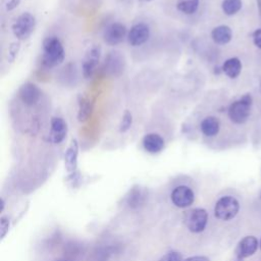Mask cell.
<instances>
[{"label": "cell", "mask_w": 261, "mask_h": 261, "mask_svg": "<svg viewBox=\"0 0 261 261\" xmlns=\"http://www.w3.org/2000/svg\"><path fill=\"white\" fill-rule=\"evenodd\" d=\"M44 54L42 62L47 67L59 65L64 60V49L61 42L56 37H49L43 42Z\"/></svg>", "instance_id": "obj_1"}, {"label": "cell", "mask_w": 261, "mask_h": 261, "mask_svg": "<svg viewBox=\"0 0 261 261\" xmlns=\"http://www.w3.org/2000/svg\"><path fill=\"white\" fill-rule=\"evenodd\" d=\"M253 99L250 94H245L239 100L232 102L227 110L229 119L237 124L246 122L251 113Z\"/></svg>", "instance_id": "obj_2"}, {"label": "cell", "mask_w": 261, "mask_h": 261, "mask_svg": "<svg viewBox=\"0 0 261 261\" xmlns=\"http://www.w3.org/2000/svg\"><path fill=\"white\" fill-rule=\"evenodd\" d=\"M240 204L238 200L231 196L221 197L215 204L214 214L220 220H230L239 212Z\"/></svg>", "instance_id": "obj_3"}, {"label": "cell", "mask_w": 261, "mask_h": 261, "mask_svg": "<svg viewBox=\"0 0 261 261\" xmlns=\"http://www.w3.org/2000/svg\"><path fill=\"white\" fill-rule=\"evenodd\" d=\"M208 221V213L205 209L195 208L185 212L184 222L192 232H201L205 229Z\"/></svg>", "instance_id": "obj_4"}, {"label": "cell", "mask_w": 261, "mask_h": 261, "mask_svg": "<svg viewBox=\"0 0 261 261\" xmlns=\"http://www.w3.org/2000/svg\"><path fill=\"white\" fill-rule=\"evenodd\" d=\"M35 17L29 13L24 12L20 14L12 24V33L18 40L28 39L35 29Z\"/></svg>", "instance_id": "obj_5"}, {"label": "cell", "mask_w": 261, "mask_h": 261, "mask_svg": "<svg viewBox=\"0 0 261 261\" xmlns=\"http://www.w3.org/2000/svg\"><path fill=\"white\" fill-rule=\"evenodd\" d=\"M100 55H101V48L98 45L93 46L87 52L83 62V74L86 79H90L93 76L96 70V67L99 63Z\"/></svg>", "instance_id": "obj_6"}, {"label": "cell", "mask_w": 261, "mask_h": 261, "mask_svg": "<svg viewBox=\"0 0 261 261\" xmlns=\"http://www.w3.org/2000/svg\"><path fill=\"white\" fill-rule=\"evenodd\" d=\"M126 36V28L120 22H113L109 24L103 34L104 41L108 45H117L123 41Z\"/></svg>", "instance_id": "obj_7"}, {"label": "cell", "mask_w": 261, "mask_h": 261, "mask_svg": "<svg viewBox=\"0 0 261 261\" xmlns=\"http://www.w3.org/2000/svg\"><path fill=\"white\" fill-rule=\"evenodd\" d=\"M194 192L187 186H178L171 193L172 203L179 208H186L194 202Z\"/></svg>", "instance_id": "obj_8"}, {"label": "cell", "mask_w": 261, "mask_h": 261, "mask_svg": "<svg viewBox=\"0 0 261 261\" xmlns=\"http://www.w3.org/2000/svg\"><path fill=\"white\" fill-rule=\"evenodd\" d=\"M150 37V29L145 23H137L132 27L127 34V41L129 45L137 47L143 45L148 41Z\"/></svg>", "instance_id": "obj_9"}, {"label": "cell", "mask_w": 261, "mask_h": 261, "mask_svg": "<svg viewBox=\"0 0 261 261\" xmlns=\"http://www.w3.org/2000/svg\"><path fill=\"white\" fill-rule=\"evenodd\" d=\"M18 95H19L20 100L25 105L32 106V105H35L39 101L41 93H40L39 88L35 84L25 83L19 88Z\"/></svg>", "instance_id": "obj_10"}, {"label": "cell", "mask_w": 261, "mask_h": 261, "mask_svg": "<svg viewBox=\"0 0 261 261\" xmlns=\"http://www.w3.org/2000/svg\"><path fill=\"white\" fill-rule=\"evenodd\" d=\"M67 133L66 122L61 117H53L51 119V129L49 133V141L53 144L61 143Z\"/></svg>", "instance_id": "obj_11"}, {"label": "cell", "mask_w": 261, "mask_h": 261, "mask_svg": "<svg viewBox=\"0 0 261 261\" xmlns=\"http://www.w3.org/2000/svg\"><path fill=\"white\" fill-rule=\"evenodd\" d=\"M258 248V241L253 236L245 237L240 241L236 248V255L237 258L244 259L246 257H249L253 255Z\"/></svg>", "instance_id": "obj_12"}, {"label": "cell", "mask_w": 261, "mask_h": 261, "mask_svg": "<svg viewBox=\"0 0 261 261\" xmlns=\"http://www.w3.org/2000/svg\"><path fill=\"white\" fill-rule=\"evenodd\" d=\"M143 146L147 152L156 154L164 148V140L158 134H148L143 139Z\"/></svg>", "instance_id": "obj_13"}, {"label": "cell", "mask_w": 261, "mask_h": 261, "mask_svg": "<svg viewBox=\"0 0 261 261\" xmlns=\"http://www.w3.org/2000/svg\"><path fill=\"white\" fill-rule=\"evenodd\" d=\"M79 145L76 140H72L64 154V165L68 172H74L77 166Z\"/></svg>", "instance_id": "obj_14"}, {"label": "cell", "mask_w": 261, "mask_h": 261, "mask_svg": "<svg viewBox=\"0 0 261 261\" xmlns=\"http://www.w3.org/2000/svg\"><path fill=\"white\" fill-rule=\"evenodd\" d=\"M212 40L218 45H225L230 42L232 38V32L229 27L221 24L214 28L211 32Z\"/></svg>", "instance_id": "obj_15"}, {"label": "cell", "mask_w": 261, "mask_h": 261, "mask_svg": "<svg viewBox=\"0 0 261 261\" xmlns=\"http://www.w3.org/2000/svg\"><path fill=\"white\" fill-rule=\"evenodd\" d=\"M222 71L225 73L226 76L230 79L238 77L242 71L241 60L237 57H231L226 59L222 65Z\"/></svg>", "instance_id": "obj_16"}, {"label": "cell", "mask_w": 261, "mask_h": 261, "mask_svg": "<svg viewBox=\"0 0 261 261\" xmlns=\"http://www.w3.org/2000/svg\"><path fill=\"white\" fill-rule=\"evenodd\" d=\"M201 130L206 137H214L220 128L219 120L215 116H207L201 122Z\"/></svg>", "instance_id": "obj_17"}, {"label": "cell", "mask_w": 261, "mask_h": 261, "mask_svg": "<svg viewBox=\"0 0 261 261\" xmlns=\"http://www.w3.org/2000/svg\"><path fill=\"white\" fill-rule=\"evenodd\" d=\"M92 110H93V102L88 98H84V97L80 98L77 120L81 122L86 121L92 114Z\"/></svg>", "instance_id": "obj_18"}, {"label": "cell", "mask_w": 261, "mask_h": 261, "mask_svg": "<svg viewBox=\"0 0 261 261\" xmlns=\"http://www.w3.org/2000/svg\"><path fill=\"white\" fill-rule=\"evenodd\" d=\"M199 0H177L176 8L185 14H193L198 10Z\"/></svg>", "instance_id": "obj_19"}, {"label": "cell", "mask_w": 261, "mask_h": 261, "mask_svg": "<svg viewBox=\"0 0 261 261\" xmlns=\"http://www.w3.org/2000/svg\"><path fill=\"white\" fill-rule=\"evenodd\" d=\"M222 10L226 15H233L242 8V0H223Z\"/></svg>", "instance_id": "obj_20"}, {"label": "cell", "mask_w": 261, "mask_h": 261, "mask_svg": "<svg viewBox=\"0 0 261 261\" xmlns=\"http://www.w3.org/2000/svg\"><path fill=\"white\" fill-rule=\"evenodd\" d=\"M144 198H145V194L140 189H134L130 192L129 196L127 197V204L132 208H136L141 204H143Z\"/></svg>", "instance_id": "obj_21"}, {"label": "cell", "mask_w": 261, "mask_h": 261, "mask_svg": "<svg viewBox=\"0 0 261 261\" xmlns=\"http://www.w3.org/2000/svg\"><path fill=\"white\" fill-rule=\"evenodd\" d=\"M132 123H133V115L128 110H125L123 115H122V119L120 121V124H119V132L120 133H125L126 130H128L130 128Z\"/></svg>", "instance_id": "obj_22"}, {"label": "cell", "mask_w": 261, "mask_h": 261, "mask_svg": "<svg viewBox=\"0 0 261 261\" xmlns=\"http://www.w3.org/2000/svg\"><path fill=\"white\" fill-rule=\"evenodd\" d=\"M159 261H182V260H181V255L178 252L172 251L165 254L163 257H161Z\"/></svg>", "instance_id": "obj_23"}, {"label": "cell", "mask_w": 261, "mask_h": 261, "mask_svg": "<svg viewBox=\"0 0 261 261\" xmlns=\"http://www.w3.org/2000/svg\"><path fill=\"white\" fill-rule=\"evenodd\" d=\"M19 50V43H12L8 50V58L10 61H13L17 55V52Z\"/></svg>", "instance_id": "obj_24"}, {"label": "cell", "mask_w": 261, "mask_h": 261, "mask_svg": "<svg viewBox=\"0 0 261 261\" xmlns=\"http://www.w3.org/2000/svg\"><path fill=\"white\" fill-rule=\"evenodd\" d=\"M9 229V220L6 217H1L0 220V232H1V239L5 237Z\"/></svg>", "instance_id": "obj_25"}, {"label": "cell", "mask_w": 261, "mask_h": 261, "mask_svg": "<svg viewBox=\"0 0 261 261\" xmlns=\"http://www.w3.org/2000/svg\"><path fill=\"white\" fill-rule=\"evenodd\" d=\"M253 42H254V45L256 47H258L259 49H261V29H258L256 30L254 33H253Z\"/></svg>", "instance_id": "obj_26"}, {"label": "cell", "mask_w": 261, "mask_h": 261, "mask_svg": "<svg viewBox=\"0 0 261 261\" xmlns=\"http://www.w3.org/2000/svg\"><path fill=\"white\" fill-rule=\"evenodd\" d=\"M184 261H209V259L205 256H192Z\"/></svg>", "instance_id": "obj_27"}, {"label": "cell", "mask_w": 261, "mask_h": 261, "mask_svg": "<svg viewBox=\"0 0 261 261\" xmlns=\"http://www.w3.org/2000/svg\"><path fill=\"white\" fill-rule=\"evenodd\" d=\"M19 3V0H10L9 2H7L6 4V9L7 10H11L13 8H15Z\"/></svg>", "instance_id": "obj_28"}, {"label": "cell", "mask_w": 261, "mask_h": 261, "mask_svg": "<svg viewBox=\"0 0 261 261\" xmlns=\"http://www.w3.org/2000/svg\"><path fill=\"white\" fill-rule=\"evenodd\" d=\"M257 3V7H258V13H259V17L261 19V0H256Z\"/></svg>", "instance_id": "obj_29"}, {"label": "cell", "mask_w": 261, "mask_h": 261, "mask_svg": "<svg viewBox=\"0 0 261 261\" xmlns=\"http://www.w3.org/2000/svg\"><path fill=\"white\" fill-rule=\"evenodd\" d=\"M236 261H243V259H241V258H237V260Z\"/></svg>", "instance_id": "obj_30"}, {"label": "cell", "mask_w": 261, "mask_h": 261, "mask_svg": "<svg viewBox=\"0 0 261 261\" xmlns=\"http://www.w3.org/2000/svg\"><path fill=\"white\" fill-rule=\"evenodd\" d=\"M141 1H144V2H148V1H151V0H141Z\"/></svg>", "instance_id": "obj_31"}, {"label": "cell", "mask_w": 261, "mask_h": 261, "mask_svg": "<svg viewBox=\"0 0 261 261\" xmlns=\"http://www.w3.org/2000/svg\"><path fill=\"white\" fill-rule=\"evenodd\" d=\"M259 90H260V92H261V83H260V86H259Z\"/></svg>", "instance_id": "obj_32"}, {"label": "cell", "mask_w": 261, "mask_h": 261, "mask_svg": "<svg viewBox=\"0 0 261 261\" xmlns=\"http://www.w3.org/2000/svg\"><path fill=\"white\" fill-rule=\"evenodd\" d=\"M260 247H261V242H260Z\"/></svg>", "instance_id": "obj_33"}]
</instances>
